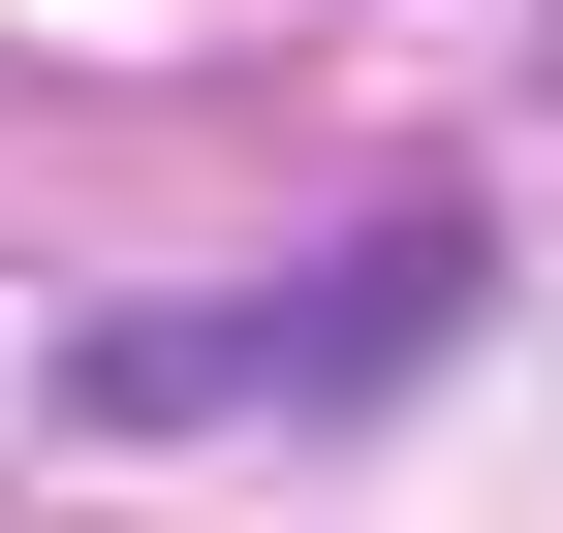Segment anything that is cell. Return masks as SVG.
Returning a JSON list of instances; mask_svg holds the SVG:
<instances>
[{"mask_svg":"<svg viewBox=\"0 0 563 533\" xmlns=\"http://www.w3.org/2000/svg\"><path fill=\"white\" fill-rule=\"evenodd\" d=\"M439 314H470V251H439V220H376L313 314H125V346H63V377H95V409H344V377H407Z\"/></svg>","mask_w":563,"mask_h":533,"instance_id":"6da1fadb","label":"cell"}]
</instances>
